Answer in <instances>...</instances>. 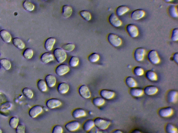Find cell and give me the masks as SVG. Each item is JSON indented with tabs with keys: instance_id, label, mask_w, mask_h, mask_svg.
<instances>
[{
	"instance_id": "obj_1",
	"label": "cell",
	"mask_w": 178,
	"mask_h": 133,
	"mask_svg": "<svg viewBox=\"0 0 178 133\" xmlns=\"http://www.w3.org/2000/svg\"><path fill=\"white\" fill-rule=\"evenodd\" d=\"M95 126L100 130H105L107 129L111 124L109 121L97 117L94 120Z\"/></svg>"
},
{
	"instance_id": "obj_2",
	"label": "cell",
	"mask_w": 178,
	"mask_h": 133,
	"mask_svg": "<svg viewBox=\"0 0 178 133\" xmlns=\"http://www.w3.org/2000/svg\"><path fill=\"white\" fill-rule=\"evenodd\" d=\"M53 55L56 61L60 64L65 61L67 58L66 51L61 48L55 49L53 51Z\"/></svg>"
},
{
	"instance_id": "obj_3",
	"label": "cell",
	"mask_w": 178,
	"mask_h": 133,
	"mask_svg": "<svg viewBox=\"0 0 178 133\" xmlns=\"http://www.w3.org/2000/svg\"><path fill=\"white\" fill-rule=\"evenodd\" d=\"M107 39L110 44L114 47L120 46L122 44V39L115 33H109L108 35Z\"/></svg>"
},
{
	"instance_id": "obj_4",
	"label": "cell",
	"mask_w": 178,
	"mask_h": 133,
	"mask_svg": "<svg viewBox=\"0 0 178 133\" xmlns=\"http://www.w3.org/2000/svg\"><path fill=\"white\" fill-rule=\"evenodd\" d=\"M147 57L149 61L152 64H159L161 61L158 52L155 50H152L148 52Z\"/></svg>"
},
{
	"instance_id": "obj_5",
	"label": "cell",
	"mask_w": 178,
	"mask_h": 133,
	"mask_svg": "<svg viewBox=\"0 0 178 133\" xmlns=\"http://www.w3.org/2000/svg\"><path fill=\"white\" fill-rule=\"evenodd\" d=\"M126 29L128 35L132 38H135L139 35V30L135 25L132 24L127 25Z\"/></svg>"
},
{
	"instance_id": "obj_6",
	"label": "cell",
	"mask_w": 178,
	"mask_h": 133,
	"mask_svg": "<svg viewBox=\"0 0 178 133\" xmlns=\"http://www.w3.org/2000/svg\"><path fill=\"white\" fill-rule=\"evenodd\" d=\"M146 53L145 49L139 47L135 49L134 52V56L135 60L138 62H141L144 59Z\"/></svg>"
},
{
	"instance_id": "obj_7",
	"label": "cell",
	"mask_w": 178,
	"mask_h": 133,
	"mask_svg": "<svg viewBox=\"0 0 178 133\" xmlns=\"http://www.w3.org/2000/svg\"><path fill=\"white\" fill-rule=\"evenodd\" d=\"M78 91L80 96L84 99H88L91 96L90 90L86 85H81L79 88Z\"/></svg>"
},
{
	"instance_id": "obj_8",
	"label": "cell",
	"mask_w": 178,
	"mask_h": 133,
	"mask_svg": "<svg viewBox=\"0 0 178 133\" xmlns=\"http://www.w3.org/2000/svg\"><path fill=\"white\" fill-rule=\"evenodd\" d=\"M108 21L110 24L115 27H119L122 26V23L116 14L111 13L108 18Z\"/></svg>"
},
{
	"instance_id": "obj_9",
	"label": "cell",
	"mask_w": 178,
	"mask_h": 133,
	"mask_svg": "<svg viewBox=\"0 0 178 133\" xmlns=\"http://www.w3.org/2000/svg\"><path fill=\"white\" fill-rule=\"evenodd\" d=\"M43 107L40 105H35L30 109L29 114L32 118H36L43 112Z\"/></svg>"
},
{
	"instance_id": "obj_10",
	"label": "cell",
	"mask_w": 178,
	"mask_h": 133,
	"mask_svg": "<svg viewBox=\"0 0 178 133\" xmlns=\"http://www.w3.org/2000/svg\"><path fill=\"white\" fill-rule=\"evenodd\" d=\"M70 70V68L67 64H61L56 66L55 73L59 76H62L68 73Z\"/></svg>"
},
{
	"instance_id": "obj_11",
	"label": "cell",
	"mask_w": 178,
	"mask_h": 133,
	"mask_svg": "<svg viewBox=\"0 0 178 133\" xmlns=\"http://www.w3.org/2000/svg\"><path fill=\"white\" fill-rule=\"evenodd\" d=\"M64 127L69 132H74L78 130L80 128V124L77 121L72 120L67 123Z\"/></svg>"
},
{
	"instance_id": "obj_12",
	"label": "cell",
	"mask_w": 178,
	"mask_h": 133,
	"mask_svg": "<svg viewBox=\"0 0 178 133\" xmlns=\"http://www.w3.org/2000/svg\"><path fill=\"white\" fill-rule=\"evenodd\" d=\"M62 105V102L58 99L51 98L46 101V106L47 108L53 109L60 107Z\"/></svg>"
},
{
	"instance_id": "obj_13",
	"label": "cell",
	"mask_w": 178,
	"mask_h": 133,
	"mask_svg": "<svg viewBox=\"0 0 178 133\" xmlns=\"http://www.w3.org/2000/svg\"><path fill=\"white\" fill-rule=\"evenodd\" d=\"M12 104L9 102H6L0 105V113L4 116H7L9 114L10 109L12 108Z\"/></svg>"
},
{
	"instance_id": "obj_14",
	"label": "cell",
	"mask_w": 178,
	"mask_h": 133,
	"mask_svg": "<svg viewBox=\"0 0 178 133\" xmlns=\"http://www.w3.org/2000/svg\"><path fill=\"white\" fill-rule=\"evenodd\" d=\"M173 110L171 107H163L159 109L158 114L163 118H167L173 114Z\"/></svg>"
},
{
	"instance_id": "obj_15",
	"label": "cell",
	"mask_w": 178,
	"mask_h": 133,
	"mask_svg": "<svg viewBox=\"0 0 178 133\" xmlns=\"http://www.w3.org/2000/svg\"><path fill=\"white\" fill-rule=\"evenodd\" d=\"M145 15V11L143 10L137 9L132 11L130 17L134 20H138L143 18Z\"/></svg>"
},
{
	"instance_id": "obj_16",
	"label": "cell",
	"mask_w": 178,
	"mask_h": 133,
	"mask_svg": "<svg viewBox=\"0 0 178 133\" xmlns=\"http://www.w3.org/2000/svg\"><path fill=\"white\" fill-rule=\"evenodd\" d=\"M101 97L104 99H110L114 98L115 93L113 91L106 89H102L100 92Z\"/></svg>"
},
{
	"instance_id": "obj_17",
	"label": "cell",
	"mask_w": 178,
	"mask_h": 133,
	"mask_svg": "<svg viewBox=\"0 0 178 133\" xmlns=\"http://www.w3.org/2000/svg\"><path fill=\"white\" fill-rule=\"evenodd\" d=\"M40 59L43 63L46 64L54 60V57L50 52H46L41 55Z\"/></svg>"
},
{
	"instance_id": "obj_18",
	"label": "cell",
	"mask_w": 178,
	"mask_h": 133,
	"mask_svg": "<svg viewBox=\"0 0 178 133\" xmlns=\"http://www.w3.org/2000/svg\"><path fill=\"white\" fill-rule=\"evenodd\" d=\"M167 99L169 102L176 103L177 101L178 92L175 90H171L169 92L167 95Z\"/></svg>"
},
{
	"instance_id": "obj_19",
	"label": "cell",
	"mask_w": 178,
	"mask_h": 133,
	"mask_svg": "<svg viewBox=\"0 0 178 133\" xmlns=\"http://www.w3.org/2000/svg\"><path fill=\"white\" fill-rule=\"evenodd\" d=\"M47 87L49 88L54 87L56 83V79L55 76L52 74L47 75L45 78Z\"/></svg>"
},
{
	"instance_id": "obj_20",
	"label": "cell",
	"mask_w": 178,
	"mask_h": 133,
	"mask_svg": "<svg viewBox=\"0 0 178 133\" xmlns=\"http://www.w3.org/2000/svg\"><path fill=\"white\" fill-rule=\"evenodd\" d=\"M72 115L74 118L77 119L86 117V113L84 109L81 108H77L73 110Z\"/></svg>"
},
{
	"instance_id": "obj_21",
	"label": "cell",
	"mask_w": 178,
	"mask_h": 133,
	"mask_svg": "<svg viewBox=\"0 0 178 133\" xmlns=\"http://www.w3.org/2000/svg\"><path fill=\"white\" fill-rule=\"evenodd\" d=\"M158 89L155 86H148L144 88V93L149 96L153 95L158 92Z\"/></svg>"
},
{
	"instance_id": "obj_22",
	"label": "cell",
	"mask_w": 178,
	"mask_h": 133,
	"mask_svg": "<svg viewBox=\"0 0 178 133\" xmlns=\"http://www.w3.org/2000/svg\"><path fill=\"white\" fill-rule=\"evenodd\" d=\"M69 89V85L66 82H62L59 83L57 87V91L61 94H66L68 92Z\"/></svg>"
},
{
	"instance_id": "obj_23",
	"label": "cell",
	"mask_w": 178,
	"mask_h": 133,
	"mask_svg": "<svg viewBox=\"0 0 178 133\" xmlns=\"http://www.w3.org/2000/svg\"><path fill=\"white\" fill-rule=\"evenodd\" d=\"M94 126V120L91 119H89L85 121L83 124L82 128L85 132H90Z\"/></svg>"
},
{
	"instance_id": "obj_24",
	"label": "cell",
	"mask_w": 178,
	"mask_h": 133,
	"mask_svg": "<svg viewBox=\"0 0 178 133\" xmlns=\"http://www.w3.org/2000/svg\"><path fill=\"white\" fill-rule=\"evenodd\" d=\"M0 36L4 42L9 43L11 41L12 37L10 33L5 30L0 31Z\"/></svg>"
},
{
	"instance_id": "obj_25",
	"label": "cell",
	"mask_w": 178,
	"mask_h": 133,
	"mask_svg": "<svg viewBox=\"0 0 178 133\" xmlns=\"http://www.w3.org/2000/svg\"><path fill=\"white\" fill-rule=\"evenodd\" d=\"M130 94L134 97H139L143 94V90L138 87L132 88L130 90Z\"/></svg>"
},
{
	"instance_id": "obj_26",
	"label": "cell",
	"mask_w": 178,
	"mask_h": 133,
	"mask_svg": "<svg viewBox=\"0 0 178 133\" xmlns=\"http://www.w3.org/2000/svg\"><path fill=\"white\" fill-rule=\"evenodd\" d=\"M72 8L70 6L64 5L62 7V14L65 19H68L72 15Z\"/></svg>"
},
{
	"instance_id": "obj_27",
	"label": "cell",
	"mask_w": 178,
	"mask_h": 133,
	"mask_svg": "<svg viewBox=\"0 0 178 133\" xmlns=\"http://www.w3.org/2000/svg\"><path fill=\"white\" fill-rule=\"evenodd\" d=\"M55 42H56V39L54 38L51 37L47 39L44 44L45 49L48 51L52 50Z\"/></svg>"
},
{
	"instance_id": "obj_28",
	"label": "cell",
	"mask_w": 178,
	"mask_h": 133,
	"mask_svg": "<svg viewBox=\"0 0 178 133\" xmlns=\"http://www.w3.org/2000/svg\"><path fill=\"white\" fill-rule=\"evenodd\" d=\"M130 10L129 7L125 5H121L116 9V14L118 16H120L125 14Z\"/></svg>"
},
{
	"instance_id": "obj_29",
	"label": "cell",
	"mask_w": 178,
	"mask_h": 133,
	"mask_svg": "<svg viewBox=\"0 0 178 133\" xmlns=\"http://www.w3.org/2000/svg\"><path fill=\"white\" fill-rule=\"evenodd\" d=\"M13 44L16 47L20 50H22L25 47V44L20 38H15L13 40Z\"/></svg>"
},
{
	"instance_id": "obj_30",
	"label": "cell",
	"mask_w": 178,
	"mask_h": 133,
	"mask_svg": "<svg viewBox=\"0 0 178 133\" xmlns=\"http://www.w3.org/2000/svg\"><path fill=\"white\" fill-rule=\"evenodd\" d=\"M37 87L39 90L42 92H45L47 91V86L44 80H39L37 82Z\"/></svg>"
},
{
	"instance_id": "obj_31",
	"label": "cell",
	"mask_w": 178,
	"mask_h": 133,
	"mask_svg": "<svg viewBox=\"0 0 178 133\" xmlns=\"http://www.w3.org/2000/svg\"><path fill=\"white\" fill-rule=\"evenodd\" d=\"M145 76L147 79L151 81H157L158 77L157 74L152 70H148L145 73Z\"/></svg>"
},
{
	"instance_id": "obj_32",
	"label": "cell",
	"mask_w": 178,
	"mask_h": 133,
	"mask_svg": "<svg viewBox=\"0 0 178 133\" xmlns=\"http://www.w3.org/2000/svg\"><path fill=\"white\" fill-rule=\"evenodd\" d=\"M92 102L95 106L100 107L104 104L105 103V101L102 97H97L93 99Z\"/></svg>"
},
{
	"instance_id": "obj_33",
	"label": "cell",
	"mask_w": 178,
	"mask_h": 133,
	"mask_svg": "<svg viewBox=\"0 0 178 133\" xmlns=\"http://www.w3.org/2000/svg\"><path fill=\"white\" fill-rule=\"evenodd\" d=\"M168 12L170 16L173 18H177L178 17L177 9V7L175 6H170L168 9Z\"/></svg>"
},
{
	"instance_id": "obj_34",
	"label": "cell",
	"mask_w": 178,
	"mask_h": 133,
	"mask_svg": "<svg viewBox=\"0 0 178 133\" xmlns=\"http://www.w3.org/2000/svg\"><path fill=\"white\" fill-rule=\"evenodd\" d=\"M0 64L4 69L6 70H9L11 67V62L7 59L3 58L0 60Z\"/></svg>"
},
{
	"instance_id": "obj_35",
	"label": "cell",
	"mask_w": 178,
	"mask_h": 133,
	"mask_svg": "<svg viewBox=\"0 0 178 133\" xmlns=\"http://www.w3.org/2000/svg\"><path fill=\"white\" fill-rule=\"evenodd\" d=\"M24 8L29 11H33L34 9L35 6L29 0H25L23 4Z\"/></svg>"
},
{
	"instance_id": "obj_36",
	"label": "cell",
	"mask_w": 178,
	"mask_h": 133,
	"mask_svg": "<svg viewBox=\"0 0 178 133\" xmlns=\"http://www.w3.org/2000/svg\"><path fill=\"white\" fill-rule=\"evenodd\" d=\"M125 83L130 88L136 87L137 85V82L135 79L130 76L126 78Z\"/></svg>"
},
{
	"instance_id": "obj_37",
	"label": "cell",
	"mask_w": 178,
	"mask_h": 133,
	"mask_svg": "<svg viewBox=\"0 0 178 133\" xmlns=\"http://www.w3.org/2000/svg\"><path fill=\"white\" fill-rule=\"evenodd\" d=\"M22 93L27 98L31 99L33 96V93L32 90L28 87L23 88L22 90Z\"/></svg>"
},
{
	"instance_id": "obj_38",
	"label": "cell",
	"mask_w": 178,
	"mask_h": 133,
	"mask_svg": "<svg viewBox=\"0 0 178 133\" xmlns=\"http://www.w3.org/2000/svg\"><path fill=\"white\" fill-rule=\"evenodd\" d=\"M33 51L32 49L30 48H27L24 50L23 53V57L25 59L29 60L33 57Z\"/></svg>"
},
{
	"instance_id": "obj_39",
	"label": "cell",
	"mask_w": 178,
	"mask_h": 133,
	"mask_svg": "<svg viewBox=\"0 0 178 133\" xmlns=\"http://www.w3.org/2000/svg\"><path fill=\"white\" fill-rule=\"evenodd\" d=\"M79 62L80 60L77 56H73L69 60V64L71 67H75L78 65Z\"/></svg>"
},
{
	"instance_id": "obj_40",
	"label": "cell",
	"mask_w": 178,
	"mask_h": 133,
	"mask_svg": "<svg viewBox=\"0 0 178 133\" xmlns=\"http://www.w3.org/2000/svg\"><path fill=\"white\" fill-rule=\"evenodd\" d=\"M19 120V119L16 117H13L10 119L9 125L11 128L13 129L16 128L18 125Z\"/></svg>"
},
{
	"instance_id": "obj_41",
	"label": "cell",
	"mask_w": 178,
	"mask_h": 133,
	"mask_svg": "<svg viewBox=\"0 0 178 133\" xmlns=\"http://www.w3.org/2000/svg\"><path fill=\"white\" fill-rule=\"evenodd\" d=\"M100 55L96 53H93L88 57L89 61L92 63H94L98 61L100 59Z\"/></svg>"
},
{
	"instance_id": "obj_42",
	"label": "cell",
	"mask_w": 178,
	"mask_h": 133,
	"mask_svg": "<svg viewBox=\"0 0 178 133\" xmlns=\"http://www.w3.org/2000/svg\"><path fill=\"white\" fill-rule=\"evenodd\" d=\"M80 15L82 18L87 21H90L92 19L91 14L88 11L86 10L81 11L80 12Z\"/></svg>"
},
{
	"instance_id": "obj_43",
	"label": "cell",
	"mask_w": 178,
	"mask_h": 133,
	"mask_svg": "<svg viewBox=\"0 0 178 133\" xmlns=\"http://www.w3.org/2000/svg\"><path fill=\"white\" fill-rule=\"evenodd\" d=\"M75 47V45L72 43H68L63 45L62 48L65 51L72 52L74 50Z\"/></svg>"
},
{
	"instance_id": "obj_44",
	"label": "cell",
	"mask_w": 178,
	"mask_h": 133,
	"mask_svg": "<svg viewBox=\"0 0 178 133\" xmlns=\"http://www.w3.org/2000/svg\"><path fill=\"white\" fill-rule=\"evenodd\" d=\"M166 131L169 133H177L178 132L177 129L171 124H168L166 127Z\"/></svg>"
},
{
	"instance_id": "obj_45",
	"label": "cell",
	"mask_w": 178,
	"mask_h": 133,
	"mask_svg": "<svg viewBox=\"0 0 178 133\" xmlns=\"http://www.w3.org/2000/svg\"><path fill=\"white\" fill-rule=\"evenodd\" d=\"M133 72L135 75L137 76H141L144 74V70L143 68L139 66H136L134 68Z\"/></svg>"
},
{
	"instance_id": "obj_46",
	"label": "cell",
	"mask_w": 178,
	"mask_h": 133,
	"mask_svg": "<svg viewBox=\"0 0 178 133\" xmlns=\"http://www.w3.org/2000/svg\"><path fill=\"white\" fill-rule=\"evenodd\" d=\"M171 39L173 41H177L178 40V29L176 28L171 31Z\"/></svg>"
},
{
	"instance_id": "obj_47",
	"label": "cell",
	"mask_w": 178,
	"mask_h": 133,
	"mask_svg": "<svg viewBox=\"0 0 178 133\" xmlns=\"http://www.w3.org/2000/svg\"><path fill=\"white\" fill-rule=\"evenodd\" d=\"M62 127L59 125H55L52 129L53 133H62L63 132Z\"/></svg>"
},
{
	"instance_id": "obj_48",
	"label": "cell",
	"mask_w": 178,
	"mask_h": 133,
	"mask_svg": "<svg viewBox=\"0 0 178 133\" xmlns=\"http://www.w3.org/2000/svg\"><path fill=\"white\" fill-rule=\"evenodd\" d=\"M16 132L17 133H25V127L24 125L20 124L18 125L16 128Z\"/></svg>"
},
{
	"instance_id": "obj_49",
	"label": "cell",
	"mask_w": 178,
	"mask_h": 133,
	"mask_svg": "<svg viewBox=\"0 0 178 133\" xmlns=\"http://www.w3.org/2000/svg\"><path fill=\"white\" fill-rule=\"evenodd\" d=\"M173 60L176 63L178 64V52H175L174 54L172 56Z\"/></svg>"
},
{
	"instance_id": "obj_50",
	"label": "cell",
	"mask_w": 178,
	"mask_h": 133,
	"mask_svg": "<svg viewBox=\"0 0 178 133\" xmlns=\"http://www.w3.org/2000/svg\"><path fill=\"white\" fill-rule=\"evenodd\" d=\"M113 132L115 133H122V132L121 131L119 130H116L114 131Z\"/></svg>"
},
{
	"instance_id": "obj_51",
	"label": "cell",
	"mask_w": 178,
	"mask_h": 133,
	"mask_svg": "<svg viewBox=\"0 0 178 133\" xmlns=\"http://www.w3.org/2000/svg\"><path fill=\"white\" fill-rule=\"evenodd\" d=\"M134 132V133H141V132H140V130H137V129H135V130H134L133 131V132Z\"/></svg>"
},
{
	"instance_id": "obj_52",
	"label": "cell",
	"mask_w": 178,
	"mask_h": 133,
	"mask_svg": "<svg viewBox=\"0 0 178 133\" xmlns=\"http://www.w3.org/2000/svg\"><path fill=\"white\" fill-rule=\"evenodd\" d=\"M172 1H173V0H164V1H165L167 3L170 2H171Z\"/></svg>"
},
{
	"instance_id": "obj_53",
	"label": "cell",
	"mask_w": 178,
	"mask_h": 133,
	"mask_svg": "<svg viewBox=\"0 0 178 133\" xmlns=\"http://www.w3.org/2000/svg\"><path fill=\"white\" fill-rule=\"evenodd\" d=\"M2 133V130H1V128H0V133Z\"/></svg>"
},
{
	"instance_id": "obj_54",
	"label": "cell",
	"mask_w": 178,
	"mask_h": 133,
	"mask_svg": "<svg viewBox=\"0 0 178 133\" xmlns=\"http://www.w3.org/2000/svg\"><path fill=\"white\" fill-rule=\"evenodd\" d=\"M44 1H48V0H44Z\"/></svg>"
}]
</instances>
